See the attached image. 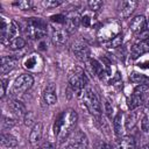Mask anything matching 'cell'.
<instances>
[{
  "label": "cell",
  "instance_id": "1",
  "mask_svg": "<svg viewBox=\"0 0 149 149\" xmlns=\"http://www.w3.org/2000/svg\"><path fill=\"white\" fill-rule=\"evenodd\" d=\"M77 120H78V115H77L76 111H73L71 108L63 111L56 118L54 126H52V133H54L55 139L59 143L66 141V139L72 133V129L74 128V126L77 123Z\"/></svg>",
  "mask_w": 149,
  "mask_h": 149
},
{
  "label": "cell",
  "instance_id": "2",
  "mask_svg": "<svg viewBox=\"0 0 149 149\" xmlns=\"http://www.w3.org/2000/svg\"><path fill=\"white\" fill-rule=\"evenodd\" d=\"M79 98H80V105L88 112L91 113L92 115H94L95 118H99L101 116V104L97 97V94L93 92L92 88L90 87H85L79 94Z\"/></svg>",
  "mask_w": 149,
  "mask_h": 149
},
{
  "label": "cell",
  "instance_id": "3",
  "mask_svg": "<svg viewBox=\"0 0 149 149\" xmlns=\"http://www.w3.org/2000/svg\"><path fill=\"white\" fill-rule=\"evenodd\" d=\"M47 23L40 17H29L26 22V34L30 40H38L47 35Z\"/></svg>",
  "mask_w": 149,
  "mask_h": 149
},
{
  "label": "cell",
  "instance_id": "4",
  "mask_svg": "<svg viewBox=\"0 0 149 149\" xmlns=\"http://www.w3.org/2000/svg\"><path fill=\"white\" fill-rule=\"evenodd\" d=\"M19 28L13 20L1 16V28H0V37L2 44H8L12 40L17 37Z\"/></svg>",
  "mask_w": 149,
  "mask_h": 149
},
{
  "label": "cell",
  "instance_id": "5",
  "mask_svg": "<svg viewBox=\"0 0 149 149\" xmlns=\"http://www.w3.org/2000/svg\"><path fill=\"white\" fill-rule=\"evenodd\" d=\"M121 33V24L118 21H108L98 29V37L104 43L113 40Z\"/></svg>",
  "mask_w": 149,
  "mask_h": 149
},
{
  "label": "cell",
  "instance_id": "6",
  "mask_svg": "<svg viewBox=\"0 0 149 149\" xmlns=\"http://www.w3.org/2000/svg\"><path fill=\"white\" fill-rule=\"evenodd\" d=\"M68 81H69V86L72 88V91L77 92L79 94L86 87L87 78H86V74L84 73V71L80 68H76L69 73Z\"/></svg>",
  "mask_w": 149,
  "mask_h": 149
},
{
  "label": "cell",
  "instance_id": "7",
  "mask_svg": "<svg viewBox=\"0 0 149 149\" xmlns=\"http://www.w3.org/2000/svg\"><path fill=\"white\" fill-rule=\"evenodd\" d=\"M34 84V78L29 73H22L20 74L15 80L12 86L10 93L13 97H19L22 95L24 92H27Z\"/></svg>",
  "mask_w": 149,
  "mask_h": 149
},
{
  "label": "cell",
  "instance_id": "8",
  "mask_svg": "<svg viewBox=\"0 0 149 149\" xmlns=\"http://www.w3.org/2000/svg\"><path fill=\"white\" fill-rule=\"evenodd\" d=\"M88 139L85 133L77 130L70 134L62 149H87Z\"/></svg>",
  "mask_w": 149,
  "mask_h": 149
},
{
  "label": "cell",
  "instance_id": "9",
  "mask_svg": "<svg viewBox=\"0 0 149 149\" xmlns=\"http://www.w3.org/2000/svg\"><path fill=\"white\" fill-rule=\"evenodd\" d=\"M69 33L64 26H52L51 27V38L56 45H63L66 42Z\"/></svg>",
  "mask_w": 149,
  "mask_h": 149
},
{
  "label": "cell",
  "instance_id": "10",
  "mask_svg": "<svg viewBox=\"0 0 149 149\" xmlns=\"http://www.w3.org/2000/svg\"><path fill=\"white\" fill-rule=\"evenodd\" d=\"M72 50H73L74 56H76L79 61H81V62H84V63H86V62L91 58V56H90V49H88L84 43H81V42H76V43H73Z\"/></svg>",
  "mask_w": 149,
  "mask_h": 149
},
{
  "label": "cell",
  "instance_id": "11",
  "mask_svg": "<svg viewBox=\"0 0 149 149\" xmlns=\"http://www.w3.org/2000/svg\"><path fill=\"white\" fill-rule=\"evenodd\" d=\"M66 21H65V29L69 33V35L71 33H73L80 24V15L77 12H70L66 15Z\"/></svg>",
  "mask_w": 149,
  "mask_h": 149
},
{
  "label": "cell",
  "instance_id": "12",
  "mask_svg": "<svg viewBox=\"0 0 149 149\" xmlns=\"http://www.w3.org/2000/svg\"><path fill=\"white\" fill-rule=\"evenodd\" d=\"M42 64H43V61H42L41 56L37 55V54L29 55L23 61V66L26 69L30 70V71H37V70H40V68H42Z\"/></svg>",
  "mask_w": 149,
  "mask_h": 149
},
{
  "label": "cell",
  "instance_id": "13",
  "mask_svg": "<svg viewBox=\"0 0 149 149\" xmlns=\"http://www.w3.org/2000/svg\"><path fill=\"white\" fill-rule=\"evenodd\" d=\"M8 107H9V109L12 111V113H13L15 116H17V118H24V116L27 115V113H28V111H27L26 106L23 105V102H21V101L17 100V99H12V100H9V101H8Z\"/></svg>",
  "mask_w": 149,
  "mask_h": 149
},
{
  "label": "cell",
  "instance_id": "14",
  "mask_svg": "<svg viewBox=\"0 0 149 149\" xmlns=\"http://www.w3.org/2000/svg\"><path fill=\"white\" fill-rule=\"evenodd\" d=\"M136 7H137V1L134 0L122 1L119 7V14L121 17H129L133 14V12L136 9Z\"/></svg>",
  "mask_w": 149,
  "mask_h": 149
},
{
  "label": "cell",
  "instance_id": "15",
  "mask_svg": "<svg viewBox=\"0 0 149 149\" xmlns=\"http://www.w3.org/2000/svg\"><path fill=\"white\" fill-rule=\"evenodd\" d=\"M148 51H149V42L148 41H137L130 48V55L133 58H137Z\"/></svg>",
  "mask_w": 149,
  "mask_h": 149
},
{
  "label": "cell",
  "instance_id": "16",
  "mask_svg": "<svg viewBox=\"0 0 149 149\" xmlns=\"http://www.w3.org/2000/svg\"><path fill=\"white\" fill-rule=\"evenodd\" d=\"M43 100L47 105H55L57 102V94H56V87L52 83L48 84L43 91Z\"/></svg>",
  "mask_w": 149,
  "mask_h": 149
},
{
  "label": "cell",
  "instance_id": "17",
  "mask_svg": "<svg viewBox=\"0 0 149 149\" xmlns=\"http://www.w3.org/2000/svg\"><path fill=\"white\" fill-rule=\"evenodd\" d=\"M146 24H147V19L143 15H136L134 19H132L129 27L133 33L140 34L146 29Z\"/></svg>",
  "mask_w": 149,
  "mask_h": 149
},
{
  "label": "cell",
  "instance_id": "18",
  "mask_svg": "<svg viewBox=\"0 0 149 149\" xmlns=\"http://www.w3.org/2000/svg\"><path fill=\"white\" fill-rule=\"evenodd\" d=\"M42 135H43V125L42 122H36L33 127V129L30 130V134H29V141L31 144H37L41 139H42Z\"/></svg>",
  "mask_w": 149,
  "mask_h": 149
},
{
  "label": "cell",
  "instance_id": "19",
  "mask_svg": "<svg viewBox=\"0 0 149 149\" xmlns=\"http://www.w3.org/2000/svg\"><path fill=\"white\" fill-rule=\"evenodd\" d=\"M118 146H119V149H135L136 148V141L133 136L125 135V136L120 137Z\"/></svg>",
  "mask_w": 149,
  "mask_h": 149
},
{
  "label": "cell",
  "instance_id": "20",
  "mask_svg": "<svg viewBox=\"0 0 149 149\" xmlns=\"http://www.w3.org/2000/svg\"><path fill=\"white\" fill-rule=\"evenodd\" d=\"M15 63H16V59L14 57H10V56H2L1 57V73L2 74H6L7 72H9L14 66H15Z\"/></svg>",
  "mask_w": 149,
  "mask_h": 149
},
{
  "label": "cell",
  "instance_id": "21",
  "mask_svg": "<svg viewBox=\"0 0 149 149\" xmlns=\"http://www.w3.org/2000/svg\"><path fill=\"white\" fill-rule=\"evenodd\" d=\"M144 101L143 94H139V93H134L132 94L128 99H127V105L129 109H135L137 107H140Z\"/></svg>",
  "mask_w": 149,
  "mask_h": 149
},
{
  "label": "cell",
  "instance_id": "22",
  "mask_svg": "<svg viewBox=\"0 0 149 149\" xmlns=\"http://www.w3.org/2000/svg\"><path fill=\"white\" fill-rule=\"evenodd\" d=\"M94 22H95V15H94V13L92 10H87L84 14L80 15V23L84 27L90 28V27H92L94 24Z\"/></svg>",
  "mask_w": 149,
  "mask_h": 149
},
{
  "label": "cell",
  "instance_id": "23",
  "mask_svg": "<svg viewBox=\"0 0 149 149\" xmlns=\"http://www.w3.org/2000/svg\"><path fill=\"white\" fill-rule=\"evenodd\" d=\"M1 143H2V146L7 147V148H15L17 146V140L14 135H12L9 133H2L1 134Z\"/></svg>",
  "mask_w": 149,
  "mask_h": 149
},
{
  "label": "cell",
  "instance_id": "24",
  "mask_svg": "<svg viewBox=\"0 0 149 149\" xmlns=\"http://www.w3.org/2000/svg\"><path fill=\"white\" fill-rule=\"evenodd\" d=\"M123 115H122V113H119V114H116L115 115V118H114V120H113V128H114V133L118 135V136H120L121 134H122V129H123Z\"/></svg>",
  "mask_w": 149,
  "mask_h": 149
},
{
  "label": "cell",
  "instance_id": "25",
  "mask_svg": "<svg viewBox=\"0 0 149 149\" xmlns=\"http://www.w3.org/2000/svg\"><path fill=\"white\" fill-rule=\"evenodd\" d=\"M7 45H8V49H10V50H20L26 45V41L22 37L17 36L14 40H12Z\"/></svg>",
  "mask_w": 149,
  "mask_h": 149
},
{
  "label": "cell",
  "instance_id": "26",
  "mask_svg": "<svg viewBox=\"0 0 149 149\" xmlns=\"http://www.w3.org/2000/svg\"><path fill=\"white\" fill-rule=\"evenodd\" d=\"M136 122H137V116H136V114L133 113V112H130V113L126 116V121H125V127H126V129H128V130L133 129V128L135 127Z\"/></svg>",
  "mask_w": 149,
  "mask_h": 149
},
{
  "label": "cell",
  "instance_id": "27",
  "mask_svg": "<svg viewBox=\"0 0 149 149\" xmlns=\"http://www.w3.org/2000/svg\"><path fill=\"white\" fill-rule=\"evenodd\" d=\"M129 78L133 83H136L137 85L139 84H147V81L149 80V78L147 76H144L142 73H137V72H133Z\"/></svg>",
  "mask_w": 149,
  "mask_h": 149
},
{
  "label": "cell",
  "instance_id": "28",
  "mask_svg": "<svg viewBox=\"0 0 149 149\" xmlns=\"http://www.w3.org/2000/svg\"><path fill=\"white\" fill-rule=\"evenodd\" d=\"M122 42H123V36H122V34H120V35H118L116 37H114L113 40L106 42L105 45H106L107 48H119V47L122 45Z\"/></svg>",
  "mask_w": 149,
  "mask_h": 149
},
{
  "label": "cell",
  "instance_id": "29",
  "mask_svg": "<svg viewBox=\"0 0 149 149\" xmlns=\"http://www.w3.org/2000/svg\"><path fill=\"white\" fill-rule=\"evenodd\" d=\"M15 7H17L19 9L22 10H29L33 7V2L31 1H27V0H22V1H16L13 3Z\"/></svg>",
  "mask_w": 149,
  "mask_h": 149
},
{
  "label": "cell",
  "instance_id": "30",
  "mask_svg": "<svg viewBox=\"0 0 149 149\" xmlns=\"http://www.w3.org/2000/svg\"><path fill=\"white\" fill-rule=\"evenodd\" d=\"M63 3V1H59V0H45L42 2V5L45 7V8H55V7H58Z\"/></svg>",
  "mask_w": 149,
  "mask_h": 149
},
{
  "label": "cell",
  "instance_id": "31",
  "mask_svg": "<svg viewBox=\"0 0 149 149\" xmlns=\"http://www.w3.org/2000/svg\"><path fill=\"white\" fill-rule=\"evenodd\" d=\"M141 129L146 136H149V119L147 116L142 118L141 120Z\"/></svg>",
  "mask_w": 149,
  "mask_h": 149
},
{
  "label": "cell",
  "instance_id": "32",
  "mask_svg": "<svg viewBox=\"0 0 149 149\" xmlns=\"http://www.w3.org/2000/svg\"><path fill=\"white\" fill-rule=\"evenodd\" d=\"M14 125H15V121H14L13 119L7 118V116H3V118H2V128H3V130L10 129Z\"/></svg>",
  "mask_w": 149,
  "mask_h": 149
},
{
  "label": "cell",
  "instance_id": "33",
  "mask_svg": "<svg viewBox=\"0 0 149 149\" xmlns=\"http://www.w3.org/2000/svg\"><path fill=\"white\" fill-rule=\"evenodd\" d=\"M87 5H88V7H90V10H92V12H95V10L100 9V7H101L104 3H102V1L92 0V1H88V2H87Z\"/></svg>",
  "mask_w": 149,
  "mask_h": 149
},
{
  "label": "cell",
  "instance_id": "34",
  "mask_svg": "<svg viewBox=\"0 0 149 149\" xmlns=\"http://www.w3.org/2000/svg\"><path fill=\"white\" fill-rule=\"evenodd\" d=\"M149 85L148 84H139L135 88H134V93H139V94H143L146 91H148Z\"/></svg>",
  "mask_w": 149,
  "mask_h": 149
},
{
  "label": "cell",
  "instance_id": "35",
  "mask_svg": "<svg viewBox=\"0 0 149 149\" xmlns=\"http://www.w3.org/2000/svg\"><path fill=\"white\" fill-rule=\"evenodd\" d=\"M1 98L5 97L6 94V88H7V83H8V79L6 78H1Z\"/></svg>",
  "mask_w": 149,
  "mask_h": 149
},
{
  "label": "cell",
  "instance_id": "36",
  "mask_svg": "<svg viewBox=\"0 0 149 149\" xmlns=\"http://www.w3.org/2000/svg\"><path fill=\"white\" fill-rule=\"evenodd\" d=\"M40 149H56V147H55V144H54L51 141H44V142L41 144Z\"/></svg>",
  "mask_w": 149,
  "mask_h": 149
},
{
  "label": "cell",
  "instance_id": "37",
  "mask_svg": "<svg viewBox=\"0 0 149 149\" xmlns=\"http://www.w3.org/2000/svg\"><path fill=\"white\" fill-rule=\"evenodd\" d=\"M104 106H105V112L107 113V115H108V116H112V112H113V108H112L111 104H109L108 101H105Z\"/></svg>",
  "mask_w": 149,
  "mask_h": 149
},
{
  "label": "cell",
  "instance_id": "38",
  "mask_svg": "<svg viewBox=\"0 0 149 149\" xmlns=\"http://www.w3.org/2000/svg\"><path fill=\"white\" fill-rule=\"evenodd\" d=\"M98 149H113V147L107 142H101Z\"/></svg>",
  "mask_w": 149,
  "mask_h": 149
},
{
  "label": "cell",
  "instance_id": "39",
  "mask_svg": "<svg viewBox=\"0 0 149 149\" xmlns=\"http://www.w3.org/2000/svg\"><path fill=\"white\" fill-rule=\"evenodd\" d=\"M141 149H149V143H148V144H143Z\"/></svg>",
  "mask_w": 149,
  "mask_h": 149
},
{
  "label": "cell",
  "instance_id": "40",
  "mask_svg": "<svg viewBox=\"0 0 149 149\" xmlns=\"http://www.w3.org/2000/svg\"><path fill=\"white\" fill-rule=\"evenodd\" d=\"M146 29L149 30V19H147V24H146Z\"/></svg>",
  "mask_w": 149,
  "mask_h": 149
}]
</instances>
